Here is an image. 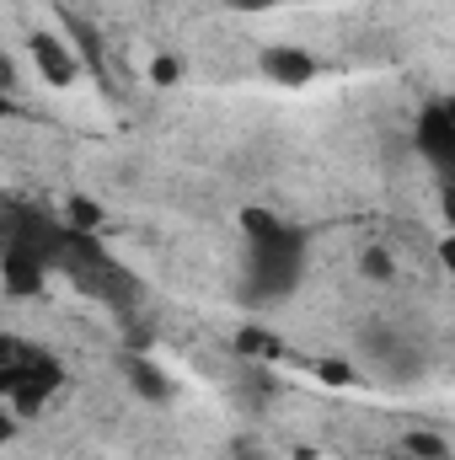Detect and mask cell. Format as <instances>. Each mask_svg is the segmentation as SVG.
I'll list each match as a JSON object with an SVG mask.
<instances>
[{
  "mask_svg": "<svg viewBox=\"0 0 455 460\" xmlns=\"http://www.w3.org/2000/svg\"><path fill=\"white\" fill-rule=\"evenodd\" d=\"M402 445H407V456H413V460H445V456H451L445 434H434V429H413Z\"/></svg>",
  "mask_w": 455,
  "mask_h": 460,
  "instance_id": "8fae6325",
  "label": "cell"
},
{
  "mask_svg": "<svg viewBox=\"0 0 455 460\" xmlns=\"http://www.w3.org/2000/svg\"><path fill=\"white\" fill-rule=\"evenodd\" d=\"M300 273H306V235L300 230H290L279 241H257L246 257V295L252 300H284L300 289Z\"/></svg>",
  "mask_w": 455,
  "mask_h": 460,
  "instance_id": "7a4b0ae2",
  "label": "cell"
},
{
  "mask_svg": "<svg viewBox=\"0 0 455 460\" xmlns=\"http://www.w3.org/2000/svg\"><path fill=\"white\" fill-rule=\"evenodd\" d=\"M257 70H263L268 81H279V86H311L322 65H317V54H306V49H295V43H273V49L257 54Z\"/></svg>",
  "mask_w": 455,
  "mask_h": 460,
  "instance_id": "8992f818",
  "label": "cell"
},
{
  "mask_svg": "<svg viewBox=\"0 0 455 460\" xmlns=\"http://www.w3.org/2000/svg\"><path fill=\"white\" fill-rule=\"evenodd\" d=\"M440 262H445V268L455 273V230L445 235V241H440Z\"/></svg>",
  "mask_w": 455,
  "mask_h": 460,
  "instance_id": "e0dca14e",
  "label": "cell"
},
{
  "mask_svg": "<svg viewBox=\"0 0 455 460\" xmlns=\"http://www.w3.org/2000/svg\"><path fill=\"white\" fill-rule=\"evenodd\" d=\"M43 279H49V262H38V257L22 252V246H5V257H0V284H5L11 300L43 295Z\"/></svg>",
  "mask_w": 455,
  "mask_h": 460,
  "instance_id": "52a82bcc",
  "label": "cell"
},
{
  "mask_svg": "<svg viewBox=\"0 0 455 460\" xmlns=\"http://www.w3.org/2000/svg\"><path fill=\"white\" fill-rule=\"evenodd\" d=\"M445 460H455V456H445Z\"/></svg>",
  "mask_w": 455,
  "mask_h": 460,
  "instance_id": "ac0fdd59",
  "label": "cell"
},
{
  "mask_svg": "<svg viewBox=\"0 0 455 460\" xmlns=\"http://www.w3.org/2000/svg\"><path fill=\"white\" fill-rule=\"evenodd\" d=\"M70 241V226L43 215V209H27V204H5V246H22L32 252L38 262H49V273H59V252Z\"/></svg>",
  "mask_w": 455,
  "mask_h": 460,
  "instance_id": "3957f363",
  "label": "cell"
},
{
  "mask_svg": "<svg viewBox=\"0 0 455 460\" xmlns=\"http://www.w3.org/2000/svg\"><path fill=\"white\" fill-rule=\"evenodd\" d=\"M413 145H418V155H424L434 172L455 166V118H451V108H445V102H429V108L418 113Z\"/></svg>",
  "mask_w": 455,
  "mask_h": 460,
  "instance_id": "277c9868",
  "label": "cell"
},
{
  "mask_svg": "<svg viewBox=\"0 0 455 460\" xmlns=\"http://www.w3.org/2000/svg\"><path fill=\"white\" fill-rule=\"evenodd\" d=\"M230 11H268V5H279V0H226Z\"/></svg>",
  "mask_w": 455,
  "mask_h": 460,
  "instance_id": "2e32d148",
  "label": "cell"
},
{
  "mask_svg": "<svg viewBox=\"0 0 455 460\" xmlns=\"http://www.w3.org/2000/svg\"><path fill=\"white\" fill-rule=\"evenodd\" d=\"M236 353H241V358H252V364H273V358H284V343H279L268 327L246 322V327L236 332Z\"/></svg>",
  "mask_w": 455,
  "mask_h": 460,
  "instance_id": "9c48e42d",
  "label": "cell"
},
{
  "mask_svg": "<svg viewBox=\"0 0 455 460\" xmlns=\"http://www.w3.org/2000/svg\"><path fill=\"white\" fill-rule=\"evenodd\" d=\"M177 75H183V65H177L172 54H156V65H150V81H156V86H172Z\"/></svg>",
  "mask_w": 455,
  "mask_h": 460,
  "instance_id": "9a60e30c",
  "label": "cell"
},
{
  "mask_svg": "<svg viewBox=\"0 0 455 460\" xmlns=\"http://www.w3.org/2000/svg\"><path fill=\"white\" fill-rule=\"evenodd\" d=\"M123 380H129L145 402H166V396H172V380H166L145 353H129V358H123Z\"/></svg>",
  "mask_w": 455,
  "mask_h": 460,
  "instance_id": "ba28073f",
  "label": "cell"
},
{
  "mask_svg": "<svg viewBox=\"0 0 455 460\" xmlns=\"http://www.w3.org/2000/svg\"><path fill=\"white\" fill-rule=\"evenodd\" d=\"M27 54H32L43 86H54V92H70V86L81 81V59H76V49H70L65 38H54V32H32Z\"/></svg>",
  "mask_w": 455,
  "mask_h": 460,
  "instance_id": "5b68a950",
  "label": "cell"
},
{
  "mask_svg": "<svg viewBox=\"0 0 455 460\" xmlns=\"http://www.w3.org/2000/svg\"><path fill=\"white\" fill-rule=\"evenodd\" d=\"M290 220H279V215H268V209H241V235H246V246H257V241H279V235H290Z\"/></svg>",
  "mask_w": 455,
  "mask_h": 460,
  "instance_id": "30bf717a",
  "label": "cell"
},
{
  "mask_svg": "<svg viewBox=\"0 0 455 460\" xmlns=\"http://www.w3.org/2000/svg\"><path fill=\"white\" fill-rule=\"evenodd\" d=\"M317 375H322L327 385H353V380H359L348 358H322V364H317Z\"/></svg>",
  "mask_w": 455,
  "mask_h": 460,
  "instance_id": "5bb4252c",
  "label": "cell"
},
{
  "mask_svg": "<svg viewBox=\"0 0 455 460\" xmlns=\"http://www.w3.org/2000/svg\"><path fill=\"white\" fill-rule=\"evenodd\" d=\"M65 391V364L22 338H0V396L16 418H32L49 396Z\"/></svg>",
  "mask_w": 455,
  "mask_h": 460,
  "instance_id": "6da1fadb",
  "label": "cell"
},
{
  "mask_svg": "<svg viewBox=\"0 0 455 460\" xmlns=\"http://www.w3.org/2000/svg\"><path fill=\"white\" fill-rule=\"evenodd\" d=\"M65 220H70L76 230H97L103 226V209H97L92 199H70V215H65Z\"/></svg>",
  "mask_w": 455,
  "mask_h": 460,
  "instance_id": "4fadbf2b",
  "label": "cell"
},
{
  "mask_svg": "<svg viewBox=\"0 0 455 460\" xmlns=\"http://www.w3.org/2000/svg\"><path fill=\"white\" fill-rule=\"evenodd\" d=\"M359 273H364L370 284H386V279L397 273V262H391L386 246H364V252H359Z\"/></svg>",
  "mask_w": 455,
  "mask_h": 460,
  "instance_id": "7c38bea8",
  "label": "cell"
}]
</instances>
